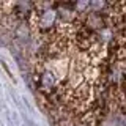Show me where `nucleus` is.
I'll return each instance as SVG.
<instances>
[{"mask_svg":"<svg viewBox=\"0 0 126 126\" xmlns=\"http://www.w3.org/2000/svg\"><path fill=\"white\" fill-rule=\"evenodd\" d=\"M54 82H55L54 80V76H52V73H49V71L41 76V87H43V88H46V90L52 88V87H54Z\"/></svg>","mask_w":126,"mask_h":126,"instance_id":"obj_2","label":"nucleus"},{"mask_svg":"<svg viewBox=\"0 0 126 126\" xmlns=\"http://www.w3.org/2000/svg\"><path fill=\"white\" fill-rule=\"evenodd\" d=\"M55 19H57V13H55L54 10H44L39 14L38 22H39L41 27H50V25H54Z\"/></svg>","mask_w":126,"mask_h":126,"instance_id":"obj_1","label":"nucleus"}]
</instances>
